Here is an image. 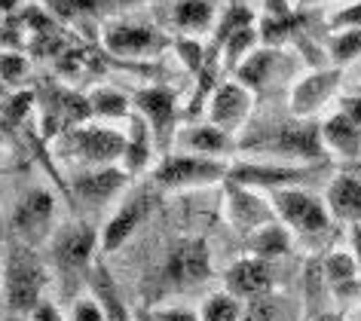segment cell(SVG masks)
Here are the masks:
<instances>
[{
  "instance_id": "cell-14",
  "label": "cell",
  "mask_w": 361,
  "mask_h": 321,
  "mask_svg": "<svg viewBox=\"0 0 361 321\" xmlns=\"http://www.w3.org/2000/svg\"><path fill=\"white\" fill-rule=\"evenodd\" d=\"M129 177H132L129 172H123L116 165H98V168H86V172L74 175L71 190H74L77 202L89 205V208H102V205H107L129 184Z\"/></svg>"
},
{
  "instance_id": "cell-46",
  "label": "cell",
  "mask_w": 361,
  "mask_h": 321,
  "mask_svg": "<svg viewBox=\"0 0 361 321\" xmlns=\"http://www.w3.org/2000/svg\"><path fill=\"white\" fill-rule=\"evenodd\" d=\"M144 321H159V318H157V315H147V318H144Z\"/></svg>"
},
{
  "instance_id": "cell-13",
  "label": "cell",
  "mask_w": 361,
  "mask_h": 321,
  "mask_svg": "<svg viewBox=\"0 0 361 321\" xmlns=\"http://www.w3.org/2000/svg\"><path fill=\"white\" fill-rule=\"evenodd\" d=\"M166 37L147 25H132V22H114L104 31V46L111 56L120 58H147L166 49Z\"/></svg>"
},
{
  "instance_id": "cell-28",
  "label": "cell",
  "mask_w": 361,
  "mask_h": 321,
  "mask_svg": "<svg viewBox=\"0 0 361 321\" xmlns=\"http://www.w3.org/2000/svg\"><path fill=\"white\" fill-rule=\"evenodd\" d=\"M245 25H255V13H251L248 6H242V4H230L227 10L221 13L218 25H214V37H212V43H209V46H205V56H209V58H218V49H221V43L227 40L233 31L245 28Z\"/></svg>"
},
{
  "instance_id": "cell-24",
  "label": "cell",
  "mask_w": 361,
  "mask_h": 321,
  "mask_svg": "<svg viewBox=\"0 0 361 321\" xmlns=\"http://www.w3.org/2000/svg\"><path fill=\"white\" fill-rule=\"evenodd\" d=\"M171 25H175L184 37L205 34V31H212V25H214V6L209 0H178L175 10H171Z\"/></svg>"
},
{
  "instance_id": "cell-2",
  "label": "cell",
  "mask_w": 361,
  "mask_h": 321,
  "mask_svg": "<svg viewBox=\"0 0 361 321\" xmlns=\"http://www.w3.org/2000/svg\"><path fill=\"white\" fill-rule=\"evenodd\" d=\"M230 175V163L221 156H202V153H169L162 156L150 172L153 187L159 190H196V187H214L224 184Z\"/></svg>"
},
{
  "instance_id": "cell-12",
  "label": "cell",
  "mask_w": 361,
  "mask_h": 321,
  "mask_svg": "<svg viewBox=\"0 0 361 321\" xmlns=\"http://www.w3.org/2000/svg\"><path fill=\"white\" fill-rule=\"evenodd\" d=\"M340 68H328V70H312V74L300 77L291 89V113L297 120H310L340 92Z\"/></svg>"
},
{
  "instance_id": "cell-44",
  "label": "cell",
  "mask_w": 361,
  "mask_h": 321,
  "mask_svg": "<svg viewBox=\"0 0 361 321\" xmlns=\"http://www.w3.org/2000/svg\"><path fill=\"white\" fill-rule=\"evenodd\" d=\"M315 321H343V318L334 315V312H322V315H315Z\"/></svg>"
},
{
  "instance_id": "cell-8",
  "label": "cell",
  "mask_w": 361,
  "mask_h": 321,
  "mask_svg": "<svg viewBox=\"0 0 361 321\" xmlns=\"http://www.w3.org/2000/svg\"><path fill=\"white\" fill-rule=\"evenodd\" d=\"M251 107H255V92L239 80H224V83L214 86L209 104H205V120L230 132V135H236L248 122Z\"/></svg>"
},
{
  "instance_id": "cell-26",
  "label": "cell",
  "mask_w": 361,
  "mask_h": 321,
  "mask_svg": "<svg viewBox=\"0 0 361 321\" xmlns=\"http://www.w3.org/2000/svg\"><path fill=\"white\" fill-rule=\"evenodd\" d=\"M288 245H291V239H288V227L282 220H273V224L260 227L248 236V251L255 257H264V260L282 257L288 251Z\"/></svg>"
},
{
  "instance_id": "cell-18",
  "label": "cell",
  "mask_w": 361,
  "mask_h": 321,
  "mask_svg": "<svg viewBox=\"0 0 361 321\" xmlns=\"http://www.w3.org/2000/svg\"><path fill=\"white\" fill-rule=\"evenodd\" d=\"M227 291L236 300H255L273 291V270L264 257H242L227 270Z\"/></svg>"
},
{
  "instance_id": "cell-17",
  "label": "cell",
  "mask_w": 361,
  "mask_h": 321,
  "mask_svg": "<svg viewBox=\"0 0 361 321\" xmlns=\"http://www.w3.org/2000/svg\"><path fill=\"white\" fill-rule=\"evenodd\" d=\"M322 266V282L337 303H355L361 297V270L352 251H331Z\"/></svg>"
},
{
  "instance_id": "cell-39",
  "label": "cell",
  "mask_w": 361,
  "mask_h": 321,
  "mask_svg": "<svg viewBox=\"0 0 361 321\" xmlns=\"http://www.w3.org/2000/svg\"><path fill=\"white\" fill-rule=\"evenodd\" d=\"M28 321H65V315H61V312L56 309V303L40 300L37 306L28 312Z\"/></svg>"
},
{
  "instance_id": "cell-27",
  "label": "cell",
  "mask_w": 361,
  "mask_h": 321,
  "mask_svg": "<svg viewBox=\"0 0 361 321\" xmlns=\"http://www.w3.org/2000/svg\"><path fill=\"white\" fill-rule=\"evenodd\" d=\"M92 294H95V300L102 303V309H104V321H132L123 297L114 288L111 272H107L102 263L92 270Z\"/></svg>"
},
{
  "instance_id": "cell-15",
  "label": "cell",
  "mask_w": 361,
  "mask_h": 321,
  "mask_svg": "<svg viewBox=\"0 0 361 321\" xmlns=\"http://www.w3.org/2000/svg\"><path fill=\"white\" fill-rule=\"evenodd\" d=\"M150 205H153V196L147 190H138V193H132L120 208H116V214L107 220V227L102 229V242H98L102 245V254H111V251H116V248H123L126 242H129L132 233L144 224V218L150 214Z\"/></svg>"
},
{
  "instance_id": "cell-31",
  "label": "cell",
  "mask_w": 361,
  "mask_h": 321,
  "mask_svg": "<svg viewBox=\"0 0 361 321\" xmlns=\"http://www.w3.org/2000/svg\"><path fill=\"white\" fill-rule=\"evenodd\" d=\"M361 58V28H343L331 37V61L334 65H352Z\"/></svg>"
},
{
  "instance_id": "cell-43",
  "label": "cell",
  "mask_w": 361,
  "mask_h": 321,
  "mask_svg": "<svg viewBox=\"0 0 361 321\" xmlns=\"http://www.w3.org/2000/svg\"><path fill=\"white\" fill-rule=\"evenodd\" d=\"M352 254H355V263L361 270V224H352Z\"/></svg>"
},
{
  "instance_id": "cell-7",
  "label": "cell",
  "mask_w": 361,
  "mask_h": 321,
  "mask_svg": "<svg viewBox=\"0 0 361 321\" xmlns=\"http://www.w3.org/2000/svg\"><path fill=\"white\" fill-rule=\"evenodd\" d=\"M52 227H56V196H52L47 187L28 190L13 211L16 239L37 248V242H43V239L52 233Z\"/></svg>"
},
{
  "instance_id": "cell-22",
  "label": "cell",
  "mask_w": 361,
  "mask_h": 321,
  "mask_svg": "<svg viewBox=\"0 0 361 321\" xmlns=\"http://www.w3.org/2000/svg\"><path fill=\"white\" fill-rule=\"evenodd\" d=\"M153 147H157V141H153L150 126L141 120V113H132L129 117V135H126V147H123V156H120L123 172H129V175L147 172Z\"/></svg>"
},
{
  "instance_id": "cell-23",
  "label": "cell",
  "mask_w": 361,
  "mask_h": 321,
  "mask_svg": "<svg viewBox=\"0 0 361 321\" xmlns=\"http://www.w3.org/2000/svg\"><path fill=\"white\" fill-rule=\"evenodd\" d=\"M279 65H282V56H279L273 46H267V49L257 46L236 70H233V74L239 77V83H245L251 92H255V89H264V86L273 83Z\"/></svg>"
},
{
  "instance_id": "cell-41",
  "label": "cell",
  "mask_w": 361,
  "mask_h": 321,
  "mask_svg": "<svg viewBox=\"0 0 361 321\" xmlns=\"http://www.w3.org/2000/svg\"><path fill=\"white\" fill-rule=\"evenodd\" d=\"M159 321H202V315H196L190 309H162V312H153Z\"/></svg>"
},
{
  "instance_id": "cell-34",
  "label": "cell",
  "mask_w": 361,
  "mask_h": 321,
  "mask_svg": "<svg viewBox=\"0 0 361 321\" xmlns=\"http://www.w3.org/2000/svg\"><path fill=\"white\" fill-rule=\"evenodd\" d=\"M242 318V306L233 294H214L205 300L202 306V321H239Z\"/></svg>"
},
{
  "instance_id": "cell-10",
  "label": "cell",
  "mask_w": 361,
  "mask_h": 321,
  "mask_svg": "<svg viewBox=\"0 0 361 321\" xmlns=\"http://www.w3.org/2000/svg\"><path fill=\"white\" fill-rule=\"evenodd\" d=\"M224 208H227V220L233 224V229L242 233V236H251L255 229L279 220V214L273 208V202H269V196H260L257 190L242 187V184H227Z\"/></svg>"
},
{
  "instance_id": "cell-30",
  "label": "cell",
  "mask_w": 361,
  "mask_h": 321,
  "mask_svg": "<svg viewBox=\"0 0 361 321\" xmlns=\"http://www.w3.org/2000/svg\"><path fill=\"white\" fill-rule=\"evenodd\" d=\"M239 321H294V318H291V309L285 306V300H279L276 294L269 291L264 297L248 300V306Z\"/></svg>"
},
{
  "instance_id": "cell-35",
  "label": "cell",
  "mask_w": 361,
  "mask_h": 321,
  "mask_svg": "<svg viewBox=\"0 0 361 321\" xmlns=\"http://www.w3.org/2000/svg\"><path fill=\"white\" fill-rule=\"evenodd\" d=\"M175 49H178L180 61H184V65L190 68L193 74H200V68H202V61H205V43H200L196 37H178L175 40Z\"/></svg>"
},
{
  "instance_id": "cell-4",
  "label": "cell",
  "mask_w": 361,
  "mask_h": 321,
  "mask_svg": "<svg viewBox=\"0 0 361 321\" xmlns=\"http://www.w3.org/2000/svg\"><path fill=\"white\" fill-rule=\"evenodd\" d=\"M269 202L279 214V220L300 236H319L331 227V211L328 202L319 199L315 193L303 190V187H282V190L269 193Z\"/></svg>"
},
{
  "instance_id": "cell-11",
  "label": "cell",
  "mask_w": 361,
  "mask_h": 321,
  "mask_svg": "<svg viewBox=\"0 0 361 321\" xmlns=\"http://www.w3.org/2000/svg\"><path fill=\"white\" fill-rule=\"evenodd\" d=\"M135 104H138L141 120L150 126L153 141H157L159 150L175 147V122H178V98L171 89L162 86H150L141 89L135 95Z\"/></svg>"
},
{
  "instance_id": "cell-42",
  "label": "cell",
  "mask_w": 361,
  "mask_h": 321,
  "mask_svg": "<svg viewBox=\"0 0 361 321\" xmlns=\"http://www.w3.org/2000/svg\"><path fill=\"white\" fill-rule=\"evenodd\" d=\"M264 13L267 15H291V4L288 0H264Z\"/></svg>"
},
{
  "instance_id": "cell-21",
  "label": "cell",
  "mask_w": 361,
  "mask_h": 321,
  "mask_svg": "<svg viewBox=\"0 0 361 321\" xmlns=\"http://www.w3.org/2000/svg\"><path fill=\"white\" fill-rule=\"evenodd\" d=\"M328 211L334 220L343 224H361V175L355 172H343L328 184Z\"/></svg>"
},
{
  "instance_id": "cell-33",
  "label": "cell",
  "mask_w": 361,
  "mask_h": 321,
  "mask_svg": "<svg viewBox=\"0 0 361 321\" xmlns=\"http://www.w3.org/2000/svg\"><path fill=\"white\" fill-rule=\"evenodd\" d=\"M31 70V61L19 49H0V83L4 86H19Z\"/></svg>"
},
{
  "instance_id": "cell-40",
  "label": "cell",
  "mask_w": 361,
  "mask_h": 321,
  "mask_svg": "<svg viewBox=\"0 0 361 321\" xmlns=\"http://www.w3.org/2000/svg\"><path fill=\"white\" fill-rule=\"evenodd\" d=\"M340 113H346L352 122L361 126V92L358 95H343L340 98Z\"/></svg>"
},
{
  "instance_id": "cell-32",
  "label": "cell",
  "mask_w": 361,
  "mask_h": 321,
  "mask_svg": "<svg viewBox=\"0 0 361 321\" xmlns=\"http://www.w3.org/2000/svg\"><path fill=\"white\" fill-rule=\"evenodd\" d=\"M47 4L61 19H86L95 13H107L116 0H47Z\"/></svg>"
},
{
  "instance_id": "cell-5",
  "label": "cell",
  "mask_w": 361,
  "mask_h": 321,
  "mask_svg": "<svg viewBox=\"0 0 361 321\" xmlns=\"http://www.w3.org/2000/svg\"><path fill=\"white\" fill-rule=\"evenodd\" d=\"M257 150L273 153L279 159H291V163H300V165L328 159V150H324V141H322V122H310V120H300L294 126H279L273 135L260 141Z\"/></svg>"
},
{
  "instance_id": "cell-25",
  "label": "cell",
  "mask_w": 361,
  "mask_h": 321,
  "mask_svg": "<svg viewBox=\"0 0 361 321\" xmlns=\"http://www.w3.org/2000/svg\"><path fill=\"white\" fill-rule=\"evenodd\" d=\"M257 43H260V31H257V22L255 25H245V28H239V31H233L227 40L221 43V49H218V61H221V70H227V74H233L242 61H245L251 52L257 49Z\"/></svg>"
},
{
  "instance_id": "cell-29",
  "label": "cell",
  "mask_w": 361,
  "mask_h": 321,
  "mask_svg": "<svg viewBox=\"0 0 361 321\" xmlns=\"http://www.w3.org/2000/svg\"><path fill=\"white\" fill-rule=\"evenodd\" d=\"M89 104H92V117H102V120H129L132 117V104L129 98L116 89H92L89 95Z\"/></svg>"
},
{
  "instance_id": "cell-9",
  "label": "cell",
  "mask_w": 361,
  "mask_h": 321,
  "mask_svg": "<svg viewBox=\"0 0 361 321\" xmlns=\"http://www.w3.org/2000/svg\"><path fill=\"white\" fill-rule=\"evenodd\" d=\"M212 275V254L205 239H180L171 245V251L162 266V282L171 288H187V284H200Z\"/></svg>"
},
{
  "instance_id": "cell-38",
  "label": "cell",
  "mask_w": 361,
  "mask_h": 321,
  "mask_svg": "<svg viewBox=\"0 0 361 321\" xmlns=\"http://www.w3.org/2000/svg\"><path fill=\"white\" fill-rule=\"evenodd\" d=\"M31 104H34V92H16V95H10V101L4 104V117L10 122H22L28 117Z\"/></svg>"
},
{
  "instance_id": "cell-47",
  "label": "cell",
  "mask_w": 361,
  "mask_h": 321,
  "mask_svg": "<svg viewBox=\"0 0 361 321\" xmlns=\"http://www.w3.org/2000/svg\"><path fill=\"white\" fill-rule=\"evenodd\" d=\"M4 175H6V168H0V177H4Z\"/></svg>"
},
{
  "instance_id": "cell-16",
  "label": "cell",
  "mask_w": 361,
  "mask_h": 321,
  "mask_svg": "<svg viewBox=\"0 0 361 321\" xmlns=\"http://www.w3.org/2000/svg\"><path fill=\"white\" fill-rule=\"evenodd\" d=\"M98 248V233L89 224H74L65 227L61 233L52 239V257L61 270H86L92 263V254Z\"/></svg>"
},
{
  "instance_id": "cell-20",
  "label": "cell",
  "mask_w": 361,
  "mask_h": 321,
  "mask_svg": "<svg viewBox=\"0 0 361 321\" xmlns=\"http://www.w3.org/2000/svg\"><path fill=\"white\" fill-rule=\"evenodd\" d=\"M322 141L328 156H340L343 163H355L361 159V126L352 122L346 113H331L322 122Z\"/></svg>"
},
{
  "instance_id": "cell-45",
  "label": "cell",
  "mask_w": 361,
  "mask_h": 321,
  "mask_svg": "<svg viewBox=\"0 0 361 321\" xmlns=\"http://www.w3.org/2000/svg\"><path fill=\"white\" fill-rule=\"evenodd\" d=\"M297 6H315V4H324V0H294Z\"/></svg>"
},
{
  "instance_id": "cell-19",
  "label": "cell",
  "mask_w": 361,
  "mask_h": 321,
  "mask_svg": "<svg viewBox=\"0 0 361 321\" xmlns=\"http://www.w3.org/2000/svg\"><path fill=\"white\" fill-rule=\"evenodd\" d=\"M175 147L184 150V153H202V156H230L239 144L233 141L230 132L218 129L214 122L209 120H200V122H190L178 132L175 138Z\"/></svg>"
},
{
  "instance_id": "cell-37",
  "label": "cell",
  "mask_w": 361,
  "mask_h": 321,
  "mask_svg": "<svg viewBox=\"0 0 361 321\" xmlns=\"http://www.w3.org/2000/svg\"><path fill=\"white\" fill-rule=\"evenodd\" d=\"M331 28H334V31H343V28H361V0H352V4L340 6V10L331 15Z\"/></svg>"
},
{
  "instance_id": "cell-6",
  "label": "cell",
  "mask_w": 361,
  "mask_h": 321,
  "mask_svg": "<svg viewBox=\"0 0 361 321\" xmlns=\"http://www.w3.org/2000/svg\"><path fill=\"white\" fill-rule=\"evenodd\" d=\"M315 175L312 163L310 165H300V163H288V165H279V163H230V175L224 184H242V187H251V190H282V187H297L303 181H310Z\"/></svg>"
},
{
  "instance_id": "cell-1",
  "label": "cell",
  "mask_w": 361,
  "mask_h": 321,
  "mask_svg": "<svg viewBox=\"0 0 361 321\" xmlns=\"http://www.w3.org/2000/svg\"><path fill=\"white\" fill-rule=\"evenodd\" d=\"M47 282V266H43L40 254L34 251V245H25L16 239L6 248L4 266H0V297H4L6 309L16 315H28L43 300Z\"/></svg>"
},
{
  "instance_id": "cell-3",
  "label": "cell",
  "mask_w": 361,
  "mask_h": 321,
  "mask_svg": "<svg viewBox=\"0 0 361 321\" xmlns=\"http://www.w3.org/2000/svg\"><path fill=\"white\" fill-rule=\"evenodd\" d=\"M123 147H126V135L123 132H114V129H104V126H74V129H65L61 138L56 141V150L59 156H65V163H80L86 168H98V165H114L116 159L123 156Z\"/></svg>"
},
{
  "instance_id": "cell-36",
  "label": "cell",
  "mask_w": 361,
  "mask_h": 321,
  "mask_svg": "<svg viewBox=\"0 0 361 321\" xmlns=\"http://www.w3.org/2000/svg\"><path fill=\"white\" fill-rule=\"evenodd\" d=\"M68 321H104V309H102V303L95 300V294L92 297H80L74 300V306H71V318Z\"/></svg>"
}]
</instances>
